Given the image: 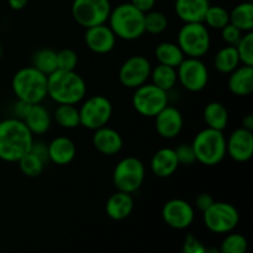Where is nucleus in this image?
I'll list each match as a JSON object with an SVG mask.
<instances>
[{
  "instance_id": "nucleus-15",
  "label": "nucleus",
  "mask_w": 253,
  "mask_h": 253,
  "mask_svg": "<svg viewBox=\"0 0 253 253\" xmlns=\"http://www.w3.org/2000/svg\"><path fill=\"white\" fill-rule=\"evenodd\" d=\"M226 155L240 163L247 162L253 156V132L244 127L236 128L226 140Z\"/></svg>"
},
{
  "instance_id": "nucleus-42",
  "label": "nucleus",
  "mask_w": 253,
  "mask_h": 253,
  "mask_svg": "<svg viewBox=\"0 0 253 253\" xmlns=\"http://www.w3.org/2000/svg\"><path fill=\"white\" fill-rule=\"evenodd\" d=\"M31 152L35 153L36 156H39L43 162H47L48 161V146L44 142H41V141H37V142L32 143Z\"/></svg>"
},
{
  "instance_id": "nucleus-37",
  "label": "nucleus",
  "mask_w": 253,
  "mask_h": 253,
  "mask_svg": "<svg viewBox=\"0 0 253 253\" xmlns=\"http://www.w3.org/2000/svg\"><path fill=\"white\" fill-rule=\"evenodd\" d=\"M78 64V54L72 48H63L57 52V69L76 71Z\"/></svg>"
},
{
  "instance_id": "nucleus-9",
  "label": "nucleus",
  "mask_w": 253,
  "mask_h": 253,
  "mask_svg": "<svg viewBox=\"0 0 253 253\" xmlns=\"http://www.w3.org/2000/svg\"><path fill=\"white\" fill-rule=\"evenodd\" d=\"M111 115L113 104L104 95L90 96L79 108L81 125L93 131L108 125Z\"/></svg>"
},
{
  "instance_id": "nucleus-10",
  "label": "nucleus",
  "mask_w": 253,
  "mask_h": 253,
  "mask_svg": "<svg viewBox=\"0 0 253 253\" xmlns=\"http://www.w3.org/2000/svg\"><path fill=\"white\" fill-rule=\"evenodd\" d=\"M132 105L140 115L155 118L162 109L168 105V94L155 84H143L135 89Z\"/></svg>"
},
{
  "instance_id": "nucleus-16",
  "label": "nucleus",
  "mask_w": 253,
  "mask_h": 253,
  "mask_svg": "<svg viewBox=\"0 0 253 253\" xmlns=\"http://www.w3.org/2000/svg\"><path fill=\"white\" fill-rule=\"evenodd\" d=\"M84 41L91 52L98 54H106L114 49L116 44V36L109 25L101 24L85 29Z\"/></svg>"
},
{
  "instance_id": "nucleus-39",
  "label": "nucleus",
  "mask_w": 253,
  "mask_h": 253,
  "mask_svg": "<svg viewBox=\"0 0 253 253\" xmlns=\"http://www.w3.org/2000/svg\"><path fill=\"white\" fill-rule=\"evenodd\" d=\"M220 31H221L222 40L226 42L227 46H234V47L239 43L242 35H244V32H242L241 30L237 29V27L234 26L232 24H227L226 26L222 27Z\"/></svg>"
},
{
  "instance_id": "nucleus-31",
  "label": "nucleus",
  "mask_w": 253,
  "mask_h": 253,
  "mask_svg": "<svg viewBox=\"0 0 253 253\" xmlns=\"http://www.w3.org/2000/svg\"><path fill=\"white\" fill-rule=\"evenodd\" d=\"M54 120L63 128H76L81 125L79 109L73 104H58L54 111Z\"/></svg>"
},
{
  "instance_id": "nucleus-33",
  "label": "nucleus",
  "mask_w": 253,
  "mask_h": 253,
  "mask_svg": "<svg viewBox=\"0 0 253 253\" xmlns=\"http://www.w3.org/2000/svg\"><path fill=\"white\" fill-rule=\"evenodd\" d=\"M17 163H19L20 170L22 172V174L30 178H36L43 172L44 163L46 162H43L39 156H36L30 151L24 157L20 158Z\"/></svg>"
},
{
  "instance_id": "nucleus-23",
  "label": "nucleus",
  "mask_w": 253,
  "mask_h": 253,
  "mask_svg": "<svg viewBox=\"0 0 253 253\" xmlns=\"http://www.w3.org/2000/svg\"><path fill=\"white\" fill-rule=\"evenodd\" d=\"M227 86L234 95L247 96L253 91V66L237 67L230 73Z\"/></svg>"
},
{
  "instance_id": "nucleus-34",
  "label": "nucleus",
  "mask_w": 253,
  "mask_h": 253,
  "mask_svg": "<svg viewBox=\"0 0 253 253\" xmlns=\"http://www.w3.org/2000/svg\"><path fill=\"white\" fill-rule=\"evenodd\" d=\"M168 27V19L163 12L151 10L145 14V32L151 35H160Z\"/></svg>"
},
{
  "instance_id": "nucleus-43",
  "label": "nucleus",
  "mask_w": 253,
  "mask_h": 253,
  "mask_svg": "<svg viewBox=\"0 0 253 253\" xmlns=\"http://www.w3.org/2000/svg\"><path fill=\"white\" fill-rule=\"evenodd\" d=\"M34 104H30L26 103V101H22L17 99V103L14 105V114H15V118L20 119V120H24L26 118V115L29 114L30 109Z\"/></svg>"
},
{
  "instance_id": "nucleus-11",
  "label": "nucleus",
  "mask_w": 253,
  "mask_h": 253,
  "mask_svg": "<svg viewBox=\"0 0 253 253\" xmlns=\"http://www.w3.org/2000/svg\"><path fill=\"white\" fill-rule=\"evenodd\" d=\"M204 224L214 234H229L237 226L239 211L230 203L214 202L204 212Z\"/></svg>"
},
{
  "instance_id": "nucleus-21",
  "label": "nucleus",
  "mask_w": 253,
  "mask_h": 253,
  "mask_svg": "<svg viewBox=\"0 0 253 253\" xmlns=\"http://www.w3.org/2000/svg\"><path fill=\"white\" fill-rule=\"evenodd\" d=\"M133 207H135V200L132 194L118 190L109 197L105 204V211L110 219L120 221L130 216Z\"/></svg>"
},
{
  "instance_id": "nucleus-36",
  "label": "nucleus",
  "mask_w": 253,
  "mask_h": 253,
  "mask_svg": "<svg viewBox=\"0 0 253 253\" xmlns=\"http://www.w3.org/2000/svg\"><path fill=\"white\" fill-rule=\"evenodd\" d=\"M240 63L245 66H253V32H246L242 35L241 40L236 44Z\"/></svg>"
},
{
  "instance_id": "nucleus-27",
  "label": "nucleus",
  "mask_w": 253,
  "mask_h": 253,
  "mask_svg": "<svg viewBox=\"0 0 253 253\" xmlns=\"http://www.w3.org/2000/svg\"><path fill=\"white\" fill-rule=\"evenodd\" d=\"M155 56L158 63L173 67V68H177L185 58L179 46L173 42H162L158 44L155 49Z\"/></svg>"
},
{
  "instance_id": "nucleus-19",
  "label": "nucleus",
  "mask_w": 253,
  "mask_h": 253,
  "mask_svg": "<svg viewBox=\"0 0 253 253\" xmlns=\"http://www.w3.org/2000/svg\"><path fill=\"white\" fill-rule=\"evenodd\" d=\"M209 6V0H175L174 11L184 24L203 22Z\"/></svg>"
},
{
  "instance_id": "nucleus-40",
  "label": "nucleus",
  "mask_w": 253,
  "mask_h": 253,
  "mask_svg": "<svg viewBox=\"0 0 253 253\" xmlns=\"http://www.w3.org/2000/svg\"><path fill=\"white\" fill-rule=\"evenodd\" d=\"M183 253H207V247L193 235H188L183 244Z\"/></svg>"
},
{
  "instance_id": "nucleus-18",
  "label": "nucleus",
  "mask_w": 253,
  "mask_h": 253,
  "mask_svg": "<svg viewBox=\"0 0 253 253\" xmlns=\"http://www.w3.org/2000/svg\"><path fill=\"white\" fill-rule=\"evenodd\" d=\"M93 145L101 155L115 156L123 150L124 140L118 131L104 126L94 131Z\"/></svg>"
},
{
  "instance_id": "nucleus-24",
  "label": "nucleus",
  "mask_w": 253,
  "mask_h": 253,
  "mask_svg": "<svg viewBox=\"0 0 253 253\" xmlns=\"http://www.w3.org/2000/svg\"><path fill=\"white\" fill-rule=\"evenodd\" d=\"M22 121L32 135H43L51 127V116L48 110L41 104H34Z\"/></svg>"
},
{
  "instance_id": "nucleus-6",
  "label": "nucleus",
  "mask_w": 253,
  "mask_h": 253,
  "mask_svg": "<svg viewBox=\"0 0 253 253\" xmlns=\"http://www.w3.org/2000/svg\"><path fill=\"white\" fill-rule=\"evenodd\" d=\"M177 44L185 57L202 58L210 48V34L204 22H188L178 32Z\"/></svg>"
},
{
  "instance_id": "nucleus-46",
  "label": "nucleus",
  "mask_w": 253,
  "mask_h": 253,
  "mask_svg": "<svg viewBox=\"0 0 253 253\" xmlns=\"http://www.w3.org/2000/svg\"><path fill=\"white\" fill-rule=\"evenodd\" d=\"M242 127L246 128V130L253 131V115L251 113L247 114L244 118V120H242Z\"/></svg>"
},
{
  "instance_id": "nucleus-2",
  "label": "nucleus",
  "mask_w": 253,
  "mask_h": 253,
  "mask_svg": "<svg viewBox=\"0 0 253 253\" xmlns=\"http://www.w3.org/2000/svg\"><path fill=\"white\" fill-rule=\"evenodd\" d=\"M85 81L76 71L56 69L47 76V96L57 104H78L85 98Z\"/></svg>"
},
{
  "instance_id": "nucleus-20",
  "label": "nucleus",
  "mask_w": 253,
  "mask_h": 253,
  "mask_svg": "<svg viewBox=\"0 0 253 253\" xmlns=\"http://www.w3.org/2000/svg\"><path fill=\"white\" fill-rule=\"evenodd\" d=\"M151 170L158 178H168L177 172L179 163L174 148L165 147L158 150L151 158Z\"/></svg>"
},
{
  "instance_id": "nucleus-35",
  "label": "nucleus",
  "mask_w": 253,
  "mask_h": 253,
  "mask_svg": "<svg viewBox=\"0 0 253 253\" xmlns=\"http://www.w3.org/2000/svg\"><path fill=\"white\" fill-rule=\"evenodd\" d=\"M249 244L244 235L230 234L222 241L220 246V253H246Z\"/></svg>"
},
{
  "instance_id": "nucleus-30",
  "label": "nucleus",
  "mask_w": 253,
  "mask_h": 253,
  "mask_svg": "<svg viewBox=\"0 0 253 253\" xmlns=\"http://www.w3.org/2000/svg\"><path fill=\"white\" fill-rule=\"evenodd\" d=\"M32 67L44 76H49L57 69V52L46 47L39 49L32 56Z\"/></svg>"
},
{
  "instance_id": "nucleus-5",
  "label": "nucleus",
  "mask_w": 253,
  "mask_h": 253,
  "mask_svg": "<svg viewBox=\"0 0 253 253\" xmlns=\"http://www.w3.org/2000/svg\"><path fill=\"white\" fill-rule=\"evenodd\" d=\"M195 160L204 166H216L226 156V138L222 131L207 127L197 133L192 143Z\"/></svg>"
},
{
  "instance_id": "nucleus-7",
  "label": "nucleus",
  "mask_w": 253,
  "mask_h": 253,
  "mask_svg": "<svg viewBox=\"0 0 253 253\" xmlns=\"http://www.w3.org/2000/svg\"><path fill=\"white\" fill-rule=\"evenodd\" d=\"M145 175V166L138 158L125 157L114 168L113 182L120 192L133 194L142 187Z\"/></svg>"
},
{
  "instance_id": "nucleus-8",
  "label": "nucleus",
  "mask_w": 253,
  "mask_h": 253,
  "mask_svg": "<svg viewBox=\"0 0 253 253\" xmlns=\"http://www.w3.org/2000/svg\"><path fill=\"white\" fill-rule=\"evenodd\" d=\"M110 11V0H73L72 4V16L84 29L106 24Z\"/></svg>"
},
{
  "instance_id": "nucleus-17",
  "label": "nucleus",
  "mask_w": 253,
  "mask_h": 253,
  "mask_svg": "<svg viewBox=\"0 0 253 253\" xmlns=\"http://www.w3.org/2000/svg\"><path fill=\"white\" fill-rule=\"evenodd\" d=\"M155 127L162 138H166V140L175 138L182 132V113L174 106L167 105L155 116Z\"/></svg>"
},
{
  "instance_id": "nucleus-29",
  "label": "nucleus",
  "mask_w": 253,
  "mask_h": 253,
  "mask_svg": "<svg viewBox=\"0 0 253 253\" xmlns=\"http://www.w3.org/2000/svg\"><path fill=\"white\" fill-rule=\"evenodd\" d=\"M150 78L152 79V84L168 91L177 84V69L169 66H165V64H157L151 71Z\"/></svg>"
},
{
  "instance_id": "nucleus-45",
  "label": "nucleus",
  "mask_w": 253,
  "mask_h": 253,
  "mask_svg": "<svg viewBox=\"0 0 253 253\" xmlns=\"http://www.w3.org/2000/svg\"><path fill=\"white\" fill-rule=\"evenodd\" d=\"M27 4H29V0H7V5L10 6V9L15 10V11L22 10L24 7H26Z\"/></svg>"
},
{
  "instance_id": "nucleus-47",
  "label": "nucleus",
  "mask_w": 253,
  "mask_h": 253,
  "mask_svg": "<svg viewBox=\"0 0 253 253\" xmlns=\"http://www.w3.org/2000/svg\"><path fill=\"white\" fill-rule=\"evenodd\" d=\"M207 253H220V250L216 247H209V249H207Z\"/></svg>"
},
{
  "instance_id": "nucleus-44",
  "label": "nucleus",
  "mask_w": 253,
  "mask_h": 253,
  "mask_svg": "<svg viewBox=\"0 0 253 253\" xmlns=\"http://www.w3.org/2000/svg\"><path fill=\"white\" fill-rule=\"evenodd\" d=\"M130 2L136 7V9L142 11L143 14L153 10V7H155L156 5V0H130Z\"/></svg>"
},
{
  "instance_id": "nucleus-25",
  "label": "nucleus",
  "mask_w": 253,
  "mask_h": 253,
  "mask_svg": "<svg viewBox=\"0 0 253 253\" xmlns=\"http://www.w3.org/2000/svg\"><path fill=\"white\" fill-rule=\"evenodd\" d=\"M203 119L208 127L224 131L229 124V111L224 104L219 101H211L204 108Z\"/></svg>"
},
{
  "instance_id": "nucleus-32",
  "label": "nucleus",
  "mask_w": 253,
  "mask_h": 253,
  "mask_svg": "<svg viewBox=\"0 0 253 253\" xmlns=\"http://www.w3.org/2000/svg\"><path fill=\"white\" fill-rule=\"evenodd\" d=\"M204 25L215 30H221L230 24V15L225 7L220 5H210L204 17Z\"/></svg>"
},
{
  "instance_id": "nucleus-48",
  "label": "nucleus",
  "mask_w": 253,
  "mask_h": 253,
  "mask_svg": "<svg viewBox=\"0 0 253 253\" xmlns=\"http://www.w3.org/2000/svg\"><path fill=\"white\" fill-rule=\"evenodd\" d=\"M1 56H2V47L1 44H0V58H1Z\"/></svg>"
},
{
  "instance_id": "nucleus-41",
  "label": "nucleus",
  "mask_w": 253,
  "mask_h": 253,
  "mask_svg": "<svg viewBox=\"0 0 253 253\" xmlns=\"http://www.w3.org/2000/svg\"><path fill=\"white\" fill-rule=\"evenodd\" d=\"M214 198L209 194V193H200L197 198H195V208L204 212L205 210L209 209L214 203Z\"/></svg>"
},
{
  "instance_id": "nucleus-4",
  "label": "nucleus",
  "mask_w": 253,
  "mask_h": 253,
  "mask_svg": "<svg viewBox=\"0 0 253 253\" xmlns=\"http://www.w3.org/2000/svg\"><path fill=\"white\" fill-rule=\"evenodd\" d=\"M11 88L19 100L40 104L47 96V76L34 67H24L14 74Z\"/></svg>"
},
{
  "instance_id": "nucleus-22",
  "label": "nucleus",
  "mask_w": 253,
  "mask_h": 253,
  "mask_svg": "<svg viewBox=\"0 0 253 253\" xmlns=\"http://www.w3.org/2000/svg\"><path fill=\"white\" fill-rule=\"evenodd\" d=\"M47 146H48V160L54 165H69L76 157V145L71 138L66 137V136L53 138L51 143Z\"/></svg>"
},
{
  "instance_id": "nucleus-12",
  "label": "nucleus",
  "mask_w": 253,
  "mask_h": 253,
  "mask_svg": "<svg viewBox=\"0 0 253 253\" xmlns=\"http://www.w3.org/2000/svg\"><path fill=\"white\" fill-rule=\"evenodd\" d=\"M175 69L178 81L187 90L198 93L207 88L209 82V71L207 64L200 58L185 57Z\"/></svg>"
},
{
  "instance_id": "nucleus-14",
  "label": "nucleus",
  "mask_w": 253,
  "mask_h": 253,
  "mask_svg": "<svg viewBox=\"0 0 253 253\" xmlns=\"http://www.w3.org/2000/svg\"><path fill=\"white\" fill-rule=\"evenodd\" d=\"M194 208L183 199H172L162 208V217L166 224L175 230H184L194 221Z\"/></svg>"
},
{
  "instance_id": "nucleus-1",
  "label": "nucleus",
  "mask_w": 253,
  "mask_h": 253,
  "mask_svg": "<svg viewBox=\"0 0 253 253\" xmlns=\"http://www.w3.org/2000/svg\"><path fill=\"white\" fill-rule=\"evenodd\" d=\"M34 135L25 123L17 118L0 121V160L17 162L31 151Z\"/></svg>"
},
{
  "instance_id": "nucleus-26",
  "label": "nucleus",
  "mask_w": 253,
  "mask_h": 253,
  "mask_svg": "<svg viewBox=\"0 0 253 253\" xmlns=\"http://www.w3.org/2000/svg\"><path fill=\"white\" fill-rule=\"evenodd\" d=\"M230 15V24L241 30L244 34L253 31V2L244 1L234 7Z\"/></svg>"
},
{
  "instance_id": "nucleus-28",
  "label": "nucleus",
  "mask_w": 253,
  "mask_h": 253,
  "mask_svg": "<svg viewBox=\"0 0 253 253\" xmlns=\"http://www.w3.org/2000/svg\"><path fill=\"white\" fill-rule=\"evenodd\" d=\"M239 54H237L236 47L234 46L222 47L214 57V66L220 73L230 74L239 67Z\"/></svg>"
},
{
  "instance_id": "nucleus-13",
  "label": "nucleus",
  "mask_w": 253,
  "mask_h": 253,
  "mask_svg": "<svg viewBox=\"0 0 253 253\" xmlns=\"http://www.w3.org/2000/svg\"><path fill=\"white\" fill-rule=\"evenodd\" d=\"M151 71L152 67L146 57L140 54L131 56L121 64L119 69V81L125 88L136 89L148 81Z\"/></svg>"
},
{
  "instance_id": "nucleus-38",
  "label": "nucleus",
  "mask_w": 253,
  "mask_h": 253,
  "mask_svg": "<svg viewBox=\"0 0 253 253\" xmlns=\"http://www.w3.org/2000/svg\"><path fill=\"white\" fill-rule=\"evenodd\" d=\"M174 151L179 166H190L194 162H197L194 150H193L192 145H189V143H182V145L178 146Z\"/></svg>"
},
{
  "instance_id": "nucleus-3",
  "label": "nucleus",
  "mask_w": 253,
  "mask_h": 253,
  "mask_svg": "<svg viewBox=\"0 0 253 253\" xmlns=\"http://www.w3.org/2000/svg\"><path fill=\"white\" fill-rule=\"evenodd\" d=\"M108 21L116 39L135 41L145 34V14L131 2H123L111 9Z\"/></svg>"
}]
</instances>
